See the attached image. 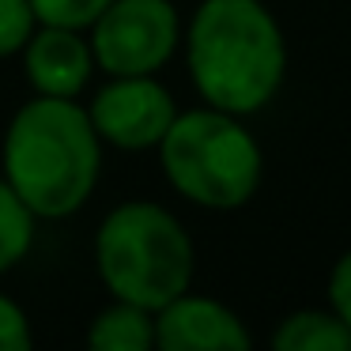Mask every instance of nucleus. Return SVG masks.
I'll return each instance as SVG.
<instances>
[{"mask_svg":"<svg viewBox=\"0 0 351 351\" xmlns=\"http://www.w3.org/2000/svg\"><path fill=\"white\" fill-rule=\"evenodd\" d=\"M102 159L106 147L80 99L31 95L0 136V178L38 223L84 212L102 182Z\"/></svg>","mask_w":351,"mask_h":351,"instance_id":"f257e3e1","label":"nucleus"},{"mask_svg":"<svg viewBox=\"0 0 351 351\" xmlns=\"http://www.w3.org/2000/svg\"><path fill=\"white\" fill-rule=\"evenodd\" d=\"M182 57L200 102L238 117L261 114L287 80V38L261 0H200Z\"/></svg>","mask_w":351,"mask_h":351,"instance_id":"f03ea898","label":"nucleus"},{"mask_svg":"<svg viewBox=\"0 0 351 351\" xmlns=\"http://www.w3.org/2000/svg\"><path fill=\"white\" fill-rule=\"evenodd\" d=\"M95 276L110 298L159 310L193 287L197 245L167 204L132 197L114 204L91 238Z\"/></svg>","mask_w":351,"mask_h":351,"instance_id":"7ed1b4c3","label":"nucleus"},{"mask_svg":"<svg viewBox=\"0 0 351 351\" xmlns=\"http://www.w3.org/2000/svg\"><path fill=\"white\" fill-rule=\"evenodd\" d=\"M155 155L170 189L204 212H238L265 182V152L245 117L215 106L178 110Z\"/></svg>","mask_w":351,"mask_h":351,"instance_id":"20e7f679","label":"nucleus"},{"mask_svg":"<svg viewBox=\"0 0 351 351\" xmlns=\"http://www.w3.org/2000/svg\"><path fill=\"white\" fill-rule=\"evenodd\" d=\"M185 19L174 0H110L87 27L99 76H159L182 53Z\"/></svg>","mask_w":351,"mask_h":351,"instance_id":"39448f33","label":"nucleus"},{"mask_svg":"<svg viewBox=\"0 0 351 351\" xmlns=\"http://www.w3.org/2000/svg\"><path fill=\"white\" fill-rule=\"evenodd\" d=\"M84 106L102 147L125 155L155 152L178 117L174 91L159 76H106Z\"/></svg>","mask_w":351,"mask_h":351,"instance_id":"423d86ee","label":"nucleus"},{"mask_svg":"<svg viewBox=\"0 0 351 351\" xmlns=\"http://www.w3.org/2000/svg\"><path fill=\"white\" fill-rule=\"evenodd\" d=\"M155 348L159 351H250L253 332L227 302L212 295L182 291L155 310Z\"/></svg>","mask_w":351,"mask_h":351,"instance_id":"0eeeda50","label":"nucleus"},{"mask_svg":"<svg viewBox=\"0 0 351 351\" xmlns=\"http://www.w3.org/2000/svg\"><path fill=\"white\" fill-rule=\"evenodd\" d=\"M19 64L31 95H46V99H84L91 91V80L99 76L87 31L49 23H38L31 31V38L19 49Z\"/></svg>","mask_w":351,"mask_h":351,"instance_id":"6e6552de","label":"nucleus"},{"mask_svg":"<svg viewBox=\"0 0 351 351\" xmlns=\"http://www.w3.org/2000/svg\"><path fill=\"white\" fill-rule=\"evenodd\" d=\"M91 351H152L155 348V313L136 302L110 298L91 313L84 332Z\"/></svg>","mask_w":351,"mask_h":351,"instance_id":"1a4fd4ad","label":"nucleus"},{"mask_svg":"<svg viewBox=\"0 0 351 351\" xmlns=\"http://www.w3.org/2000/svg\"><path fill=\"white\" fill-rule=\"evenodd\" d=\"M276 351H351V328L336 317L332 306L317 310H295L276 325L272 332Z\"/></svg>","mask_w":351,"mask_h":351,"instance_id":"9d476101","label":"nucleus"},{"mask_svg":"<svg viewBox=\"0 0 351 351\" xmlns=\"http://www.w3.org/2000/svg\"><path fill=\"white\" fill-rule=\"evenodd\" d=\"M34 238H38V219L0 178V276H8L12 268H19L31 257Z\"/></svg>","mask_w":351,"mask_h":351,"instance_id":"9b49d317","label":"nucleus"},{"mask_svg":"<svg viewBox=\"0 0 351 351\" xmlns=\"http://www.w3.org/2000/svg\"><path fill=\"white\" fill-rule=\"evenodd\" d=\"M106 8L110 0H31V12L38 23L72 27V31H87Z\"/></svg>","mask_w":351,"mask_h":351,"instance_id":"f8f14e48","label":"nucleus"},{"mask_svg":"<svg viewBox=\"0 0 351 351\" xmlns=\"http://www.w3.org/2000/svg\"><path fill=\"white\" fill-rule=\"evenodd\" d=\"M34 27H38V19L31 12V0H0V61L19 57Z\"/></svg>","mask_w":351,"mask_h":351,"instance_id":"ddd939ff","label":"nucleus"},{"mask_svg":"<svg viewBox=\"0 0 351 351\" xmlns=\"http://www.w3.org/2000/svg\"><path fill=\"white\" fill-rule=\"evenodd\" d=\"M31 348H34L31 313L8 291H0V351H31Z\"/></svg>","mask_w":351,"mask_h":351,"instance_id":"4468645a","label":"nucleus"},{"mask_svg":"<svg viewBox=\"0 0 351 351\" xmlns=\"http://www.w3.org/2000/svg\"><path fill=\"white\" fill-rule=\"evenodd\" d=\"M328 306L336 310V317L351 328V245L340 253V261L328 272Z\"/></svg>","mask_w":351,"mask_h":351,"instance_id":"2eb2a0df","label":"nucleus"}]
</instances>
